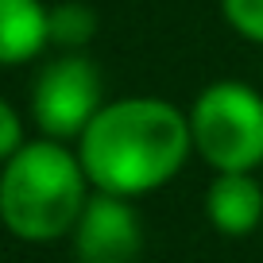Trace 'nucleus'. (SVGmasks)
Here are the masks:
<instances>
[{
	"mask_svg": "<svg viewBox=\"0 0 263 263\" xmlns=\"http://www.w3.org/2000/svg\"><path fill=\"white\" fill-rule=\"evenodd\" d=\"M93 186L74 143L27 140L0 163V224L24 244H54L78 224Z\"/></svg>",
	"mask_w": 263,
	"mask_h": 263,
	"instance_id": "nucleus-2",
	"label": "nucleus"
},
{
	"mask_svg": "<svg viewBox=\"0 0 263 263\" xmlns=\"http://www.w3.org/2000/svg\"><path fill=\"white\" fill-rule=\"evenodd\" d=\"M194 155L213 174L263 166V93L252 82H209L186 108Z\"/></svg>",
	"mask_w": 263,
	"mask_h": 263,
	"instance_id": "nucleus-3",
	"label": "nucleus"
},
{
	"mask_svg": "<svg viewBox=\"0 0 263 263\" xmlns=\"http://www.w3.org/2000/svg\"><path fill=\"white\" fill-rule=\"evenodd\" d=\"M205 217L217 236L244 240L263 224V182L255 171H224L213 174L205 190Z\"/></svg>",
	"mask_w": 263,
	"mask_h": 263,
	"instance_id": "nucleus-6",
	"label": "nucleus"
},
{
	"mask_svg": "<svg viewBox=\"0 0 263 263\" xmlns=\"http://www.w3.org/2000/svg\"><path fill=\"white\" fill-rule=\"evenodd\" d=\"M66 240L74 263H136L143 252L140 209L132 197L93 190Z\"/></svg>",
	"mask_w": 263,
	"mask_h": 263,
	"instance_id": "nucleus-5",
	"label": "nucleus"
},
{
	"mask_svg": "<svg viewBox=\"0 0 263 263\" xmlns=\"http://www.w3.org/2000/svg\"><path fill=\"white\" fill-rule=\"evenodd\" d=\"M43 0H0V66L35 62L50 47Z\"/></svg>",
	"mask_w": 263,
	"mask_h": 263,
	"instance_id": "nucleus-7",
	"label": "nucleus"
},
{
	"mask_svg": "<svg viewBox=\"0 0 263 263\" xmlns=\"http://www.w3.org/2000/svg\"><path fill=\"white\" fill-rule=\"evenodd\" d=\"M93 190L140 197L163 190L194 155L186 108L163 97H112L74 140Z\"/></svg>",
	"mask_w": 263,
	"mask_h": 263,
	"instance_id": "nucleus-1",
	"label": "nucleus"
},
{
	"mask_svg": "<svg viewBox=\"0 0 263 263\" xmlns=\"http://www.w3.org/2000/svg\"><path fill=\"white\" fill-rule=\"evenodd\" d=\"M105 78L101 66L85 50H58L50 62H43L31 78L27 112L39 136L74 143L85 124L105 105Z\"/></svg>",
	"mask_w": 263,
	"mask_h": 263,
	"instance_id": "nucleus-4",
	"label": "nucleus"
},
{
	"mask_svg": "<svg viewBox=\"0 0 263 263\" xmlns=\"http://www.w3.org/2000/svg\"><path fill=\"white\" fill-rule=\"evenodd\" d=\"M97 12L85 0H58L47 8V27H50V47L58 50H85L97 35Z\"/></svg>",
	"mask_w": 263,
	"mask_h": 263,
	"instance_id": "nucleus-8",
	"label": "nucleus"
},
{
	"mask_svg": "<svg viewBox=\"0 0 263 263\" xmlns=\"http://www.w3.org/2000/svg\"><path fill=\"white\" fill-rule=\"evenodd\" d=\"M24 143H27V136H24V116H20V108L12 105V101L0 97V163H4V159H12Z\"/></svg>",
	"mask_w": 263,
	"mask_h": 263,
	"instance_id": "nucleus-10",
	"label": "nucleus"
},
{
	"mask_svg": "<svg viewBox=\"0 0 263 263\" xmlns=\"http://www.w3.org/2000/svg\"><path fill=\"white\" fill-rule=\"evenodd\" d=\"M221 16L244 43L263 47V0H221Z\"/></svg>",
	"mask_w": 263,
	"mask_h": 263,
	"instance_id": "nucleus-9",
	"label": "nucleus"
}]
</instances>
